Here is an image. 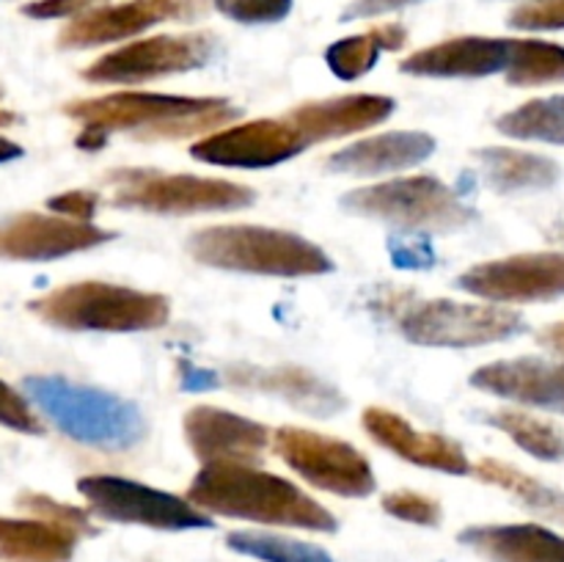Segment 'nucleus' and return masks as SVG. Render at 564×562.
Segmentation results:
<instances>
[{"mask_svg":"<svg viewBox=\"0 0 564 562\" xmlns=\"http://www.w3.org/2000/svg\"><path fill=\"white\" fill-rule=\"evenodd\" d=\"M64 116L80 125L75 143L99 152L113 132H130L138 141H185L229 127L240 116L220 97H182V94L116 91L105 97L72 99Z\"/></svg>","mask_w":564,"mask_h":562,"instance_id":"obj_1","label":"nucleus"},{"mask_svg":"<svg viewBox=\"0 0 564 562\" xmlns=\"http://www.w3.org/2000/svg\"><path fill=\"white\" fill-rule=\"evenodd\" d=\"M185 499L207 516L319 534L339 532V518L328 507L290 479L257 466H204L193 477Z\"/></svg>","mask_w":564,"mask_h":562,"instance_id":"obj_2","label":"nucleus"},{"mask_svg":"<svg viewBox=\"0 0 564 562\" xmlns=\"http://www.w3.org/2000/svg\"><path fill=\"white\" fill-rule=\"evenodd\" d=\"M39 411L72 441L97 450H132L147 439V419L135 402L110 391L80 386L58 375H28L22 380Z\"/></svg>","mask_w":564,"mask_h":562,"instance_id":"obj_3","label":"nucleus"},{"mask_svg":"<svg viewBox=\"0 0 564 562\" xmlns=\"http://www.w3.org/2000/svg\"><path fill=\"white\" fill-rule=\"evenodd\" d=\"M187 251L207 268L279 275V279H303V275H323L334 270L328 253L312 240L270 226H204L191 235Z\"/></svg>","mask_w":564,"mask_h":562,"instance_id":"obj_4","label":"nucleus"},{"mask_svg":"<svg viewBox=\"0 0 564 562\" xmlns=\"http://www.w3.org/2000/svg\"><path fill=\"white\" fill-rule=\"evenodd\" d=\"M28 312L53 328L132 334V331L163 328L169 323L171 303L160 292L105 284V281H77L31 301Z\"/></svg>","mask_w":564,"mask_h":562,"instance_id":"obj_5","label":"nucleus"},{"mask_svg":"<svg viewBox=\"0 0 564 562\" xmlns=\"http://www.w3.org/2000/svg\"><path fill=\"white\" fill-rule=\"evenodd\" d=\"M113 187L110 202L121 209H141L154 215L229 213L251 207L257 193L229 180L193 174H160L152 169H121L108 176Z\"/></svg>","mask_w":564,"mask_h":562,"instance_id":"obj_6","label":"nucleus"},{"mask_svg":"<svg viewBox=\"0 0 564 562\" xmlns=\"http://www.w3.org/2000/svg\"><path fill=\"white\" fill-rule=\"evenodd\" d=\"M341 207L352 215L386 220L402 229L455 231L474 220V209L463 204L449 185L427 174L352 191L341 198Z\"/></svg>","mask_w":564,"mask_h":562,"instance_id":"obj_7","label":"nucleus"},{"mask_svg":"<svg viewBox=\"0 0 564 562\" xmlns=\"http://www.w3.org/2000/svg\"><path fill=\"white\" fill-rule=\"evenodd\" d=\"M77 494L88 501L91 512L110 523H132V527L158 529V532H191V529H213V516L193 507L182 496L152 488L138 479L116 477V474H88L77 479Z\"/></svg>","mask_w":564,"mask_h":562,"instance_id":"obj_8","label":"nucleus"},{"mask_svg":"<svg viewBox=\"0 0 564 562\" xmlns=\"http://www.w3.org/2000/svg\"><path fill=\"white\" fill-rule=\"evenodd\" d=\"M273 444L281 461L314 488L345 499H364L378 488L367 455L347 441L286 424L275 430Z\"/></svg>","mask_w":564,"mask_h":562,"instance_id":"obj_9","label":"nucleus"},{"mask_svg":"<svg viewBox=\"0 0 564 562\" xmlns=\"http://www.w3.org/2000/svg\"><path fill=\"white\" fill-rule=\"evenodd\" d=\"M527 328L512 309L490 303L422 301L400 317V331L408 342L424 347H477L505 342Z\"/></svg>","mask_w":564,"mask_h":562,"instance_id":"obj_10","label":"nucleus"},{"mask_svg":"<svg viewBox=\"0 0 564 562\" xmlns=\"http://www.w3.org/2000/svg\"><path fill=\"white\" fill-rule=\"evenodd\" d=\"M215 55L213 33H160L99 55L83 69L88 83H147L202 69Z\"/></svg>","mask_w":564,"mask_h":562,"instance_id":"obj_11","label":"nucleus"},{"mask_svg":"<svg viewBox=\"0 0 564 562\" xmlns=\"http://www.w3.org/2000/svg\"><path fill=\"white\" fill-rule=\"evenodd\" d=\"M457 287L496 303H540L564 295V253L540 251L474 264Z\"/></svg>","mask_w":564,"mask_h":562,"instance_id":"obj_12","label":"nucleus"},{"mask_svg":"<svg viewBox=\"0 0 564 562\" xmlns=\"http://www.w3.org/2000/svg\"><path fill=\"white\" fill-rule=\"evenodd\" d=\"M308 149L286 119H257L209 132L191 147V158L224 169H273Z\"/></svg>","mask_w":564,"mask_h":562,"instance_id":"obj_13","label":"nucleus"},{"mask_svg":"<svg viewBox=\"0 0 564 562\" xmlns=\"http://www.w3.org/2000/svg\"><path fill=\"white\" fill-rule=\"evenodd\" d=\"M113 231L64 215L17 213L0 218V259L53 262L113 240Z\"/></svg>","mask_w":564,"mask_h":562,"instance_id":"obj_14","label":"nucleus"},{"mask_svg":"<svg viewBox=\"0 0 564 562\" xmlns=\"http://www.w3.org/2000/svg\"><path fill=\"white\" fill-rule=\"evenodd\" d=\"M204 11V0H127L116 6H97L75 17L58 33V47L86 50L132 39L169 20H193Z\"/></svg>","mask_w":564,"mask_h":562,"instance_id":"obj_15","label":"nucleus"},{"mask_svg":"<svg viewBox=\"0 0 564 562\" xmlns=\"http://www.w3.org/2000/svg\"><path fill=\"white\" fill-rule=\"evenodd\" d=\"M182 428L187 446L204 466H257L273 439L264 424L215 406L191 408Z\"/></svg>","mask_w":564,"mask_h":562,"instance_id":"obj_16","label":"nucleus"},{"mask_svg":"<svg viewBox=\"0 0 564 562\" xmlns=\"http://www.w3.org/2000/svg\"><path fill=\"white\" fill-rule=\"evenodd\" d=\"M361 424L372 435L375 444L394 452L402 461L433 468V472L457 474V477L471 474V463H468L460 444H455V441L441 433H422V430H416L411 422H405L400 413L389 411V408H367Z\"/></svg>","mask_w":564,"mask_h":562,"instance_id":"obj_17","label":"nucleus"},{"mask_svg":"<svg viewBox=\"0 0 564 562\" xmlns=\"http://www.w3.org/2000/svg\"><path fill=\"white\" fill-rule=\"evenodd\" d=\"M394 110L397 102L383 94H347V97L301 105L290 110L284 119L301 132L306 147H314V143L334 141V138L383 125Z\"/></svg>","mask_w":564,"mask_h":562,"instance_id":"obj_18","label":"nucleus"},{"mask_svg":"<svg viewBox=\"0 0 564 562\" xmlns=\"http://www.w3.org/2000/svg\"><path fill=\"white\" fill-rule=\"evenodd\" d=\"M471 386L488 395L507 397L523 406L564 413V364L545 358H505L479 367L471 375Z\"/></svg>","mask_w":564,"mask_h":562,"instance_id":"obj_19","label":"nucleus"},{"mask_svg":"<svg viewBox=\"0 0 564 562\" xmlns=\"http://www.w3.org/2000/svg\"><path fill=\"white\" fill-rule=\"evenodd\" d=\"M510 50L512 39L457 36L416 50L400 69L416 77H488L507 69Z\"/></svg>","mask_w":564,"mask_h":562,"instance_id":"obj_20","label":"nucleus"},{"mask_svg":"<svg viewBox=\"0 0 564 562\" xmlns=\"http://www.w3.org/2000/svg\"><path fill=\"white\" fill-rule=\"evenodd\" d=\"M435 138L427 132L416 130H397L380 132V136L364 138V141L350 143L325 160V169L330 174H350V176H378L391 174V171H405L413 165L433 158Z\"/></svg>","mask_w":564,"mask_h":562,"instance_id":"obj_21","label":"nucleus"},{"mask_svg":"<svg viewBox=\"0 0 564 562\" xmlns=\"http://www.w3.org/2000/svg\"><path fill=\"white\" fill-rule=\"evenodd\" d=\"M226 380L231 386H240V389L281 397L290 406L319 419L336 417L347 406L345 397L334 386L303 367H246V364H240V367H231L226 372Z\"/></svg>","mask_w":564,"mask_h":562,"instance_id":"obj_22","label":"nucleus"},{"mask_svg":"<svg viewBox=\"0 0 564 562\" xmlns=\"http://www.w3.org/2000/svg\"><path fill=\"white\" fill-rule=\"evenodd\" d=\"M457 540L488 562H564V534L540 523H482Z\"/></svg>","mask_w":564,"mask_h":562,"instance_id":"obj_23","label":"nucleus"},{"mask_svg":"<svg viewBox=\"0 0 564 562\" xmlns=\"http://www.w3.org/2000/svg\"><path fill=\"white\" fill-rule=\"evenodd\" d=\"M80 534L42 518L0 516V562H69Z\"/></svg>","mask_w":564,"mask_h":562,"instance_id":"obj_24","label":"nucleus"},{"mask_svg":"<svg viewBox=\"0 0 564 562\" xmlns=\"http://www.w3.org/2000/svg\"><path fill=\"white\" fill-rule=\"evenodd\" d=\"M477 160L482 165L485 182L499 193L549 191L562 176V169L551 158L534 152H518V149H479Z\"/></svg>","mask_w":564,"mask_h":562,"instance_id":"obj_25","label":"nucleus"},{"mask_svg":"<svg viewBox=\"0 0 564 562\" xmlns=\"http://www.w3.org/2000/svg\"><path fill=\"white\" fill-rule=\"evenodd\" d=\"M408 31L400 22H386V25H375L372 31L358 33V36L339 39L325 50V64L334 72L339 80H358L375 69L380 53L383 50H400L405 47Z\"/></svg>","mask_w":564,"mask_h":562,"instance_id":"obj_26","label":"nucleus"},{"mask_svg":"<svg viewBox=\"0 0 564 562\" xmlns=\"http://www.w3.org/2000/svg\"><path fill=\"white\" fill-rule=\"evenodd\" d=\"M471 474L477 479H482V483L496 485V488L516 496L527 510L538 512V516L564 527V494L560 488H551V485L540 483L532 474L521 472V468L510 466V463L496 461V457L479 461L477 466H471Z\"/></svg>","mask_w":564,"mask_h":562,"instance_id":"obj_27","label":"nucleus"},{"mask_svg":"<svg viewBox=\"0 0 564 562\" xmlns=\"http://www.w3.org/2000/svg\"><path fill=\"white\" fill-rule=\"evenodd\" d=\"M226 545L235 554L251 556L259 562H336L328 549L308 540L290 538L279 532H262V529H237L226 534Z\"/></svg>","mask_w":564,"mask_h":562,"instance_id":"obj_28","label":"nucleus"},{"mask_svg":"<svg viewBox=\"0 0 564 562\" xmlns=\"http://www.w3.org/2000/svg\"><path fill=\"white\" fill-rule=\"evenodd\" d=\"M507 83L518 88L564 83V47L540 39H512Z\"/></svg>","mask_w":564,"mask_h":562,"instance_id":"obj_29","label":"nucleus"},{"mask_svg":"<svg viewBox=\"0 0 564 562\" xmlns=\"http://www.w3.org/2000/svg\"><path fill=\"white\" fill-rule=\"evenodd\" d=\"M482 422H488L490 428L501 430V433L510 435L523 452H529L532 457L545 463L564 461V435L556 424L545 422V419L532 417V413L523 411H494L485 413Z\"/></svg>","mask_w":564,"mask_h":562,"instance_id":"obj_30","label":"nucleus"},{"mask_svg":"<svg viewBox=\"0 0 564 562\" xmlns=\"http://www.w3.org/2000/svg\"><path fill=\"white\" fill-rule=\"evenodd\" d=\"M496 130L518 141L564 143V94L529 99L521 108L499 116Z\"/></svg>","mask_w":564,"mask_h":562,"instance_id":"obj_31","label":"nucleus"},{"mask_svg":"<svg viewBox=\"0 0 564 562\" xmlns=\"http://www.w3.org/2000/svg\"><path fill=\"white\" fill-rule=\"evenodd\" d=\"M17 507L25 512H31L33 518H42V521L55 523V527H64L69 532L80 534V538H94L99 532L97 527L91 523L86 510L75 505H66V501L53 499L47 494H39V490H22L17 496Z\"/></svg>","mask_w":564,"mask_h":562,"instance_id":"obj_32","label":"nucleus"},{"mask_svg":"<svg viewBox=\"0 0 564 562\" xmlns=\"http://www.w3.org/2000/svg\"><path fill=\"white\" fill-rule=\"evenodd\" d=\"M295 0H213L215 11L240 25H273L290 17Z\"/></svg>","mask_w":564,"mask_h":562,"instance_id":"obj_33","label":"nucleus"},{"mask_svg":"<svg viewBox=\"0 0 564 562\" xmlns=\"http://www.w3.org/2000/svg\"><path fill=\"white\" fill-rule=\"evenodd\" d=\"M389 516L400 518L405 523H416V527H438L444 510H441L438 501L433 496H424L419 490H394V494H386L380 501Z\"/></svg>","mask_w":564,"mask_h":562,"instance_id":"obj_34","label":"nucleus"},{"mask_svg":"<svg viewBox=\"0 0 564 562\" xmlns=\"http://www.w3.org/2000/svg\"><path fill=\"white\" fill-rule=\"evenodd\" d=\"M0 424L25 435L44 433L42 419H39V413L31 408L28 397L20 395V391H17L14 386L6 383V380H0Z\"/></svg>","mask_w":564,"mask_h":562,"instance_id":"obj_35","label":"nucleus"},{"mask_svg":"<svg viewBox=\"0 0 564 562\" xmlns=\"http://www.w3.org/2000/svg\"><path fill=\"white\" fill-rule=\"evenodd\" d=\"M518 31H564V0H529L507 17Z\"/></svg>","mask_w":564,"mask_h":562,"instance_id":"obj_36","label":"nucleus"},{"mask_svg":"<svg viewBox=\"0 0 564 562\" xmlns=\"http://www.w3.org/2000/svg\"><path fill=\"white\" fill-rule=\"evenodd\" d=\"M389 253L391 262L402 270H427L435 264V248L430 237H391Z\"/></svg>","mask_w":564,"mask_h":562,"instance_id":"obj_37","label":"nucleus"},{"mask_svg":"<svg viewBox=\"0 0 564 562\" xmlns=\"http://www.w3.org/2000/svg\"><path fill=\"white\" fill-rule=\"evenodd\" d=\"M102 3L105 0H31L20 11L31 20H66V17L86 14Z\"/></svg>","mask_w":564,"mask_h":562,"instance_id":"obj_38","label":"nucleus"},{"mask_svg":"<svg viewBox=\"0 0 564 562\" xmlns=\"http://www.w3.org/2000/svg\"><path fill=\"white\" fill-rule=\"evenodd\" d=\"M97 207L99 196L91 191H66L47 198V209L53 215H64V218L72 220H86V224H91V218L97 215Z\"/></svg>","mask_w":564,"mask_h":562,"instance_id":"obj_39","label":"nucleus"},{"mask_svg":"<svg viewBox=\"0 0 564 562\" xmlns=\"http://www.w3.org/2000/svg\"><path fill=\"white\" fill-rule=\"evenodd\" d=\"M424 0H352L345 11H341L339 20L350 22V20H367V17H380V14H391V11L408 9V6H419Z\"/></svg>","mask_w":564,"mask_h":562,"instance_id":"obj_40","label":"nucleus"},{"mask_svg":"<svg viewBox=\"0 0 564 562\" xmlns=\"http://www.w3.org/2000/svg\"><path fill=\"white\" fill-rule=\"evenodd\" d=\"M218 383V375L209 372V369L202 367H193V364L180 361V386L185 391H204V389H213Z\"/></svg>","mask_w":564,"mask_h":562,"instance_id":"obj_41","label":"nucleus"},{"mask_svg":"<svg viewBox=\"0 0 564 562\" xmlns=\"http://www.w3.org/2000/svg\"><path fill=\"white\" fill-rule=\"evenodd\" d=\"M540 342H543L545 347H551L554 353H560V356H564V323H554L545 331H540Z\"/></svg>","mask_w":564,"mask_h":562,"instance_id":"obj_42","label":"nucleus"},{"mask_svg":"<svg viewBox=\"0 0 564 562\" xmlns=\"http://www.w3.org/2000/svg\"><path fill=\"white\" fill-rule=\"evenodd\" d=\"M17 158H22L20 143H14V141H9V138L0 136V165L11 163V160H17Z\"/></svg>","mask_w":564,"mask_h":562,"instance_id":"obj_43","label":"nucleus"},{"mask_svg":"<svg viewBox=\"0 0 564 562\" xmlns=\"http://www.w3.org/2000/svg\"><path fill=\"white\" fill-rule=\"evenodd\" d=\"M9 121H14V114H0V125H9Z\"/></svg>","mask_w":564,"mask_h":562,"instance_id":"obj_44","label":"nucleus"}]
</instances>
